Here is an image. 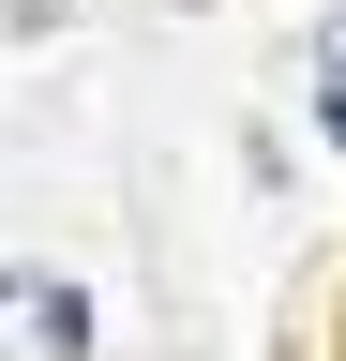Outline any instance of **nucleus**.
I'll list each match as a JSON object with an SVG mask.
<instances>
[{
	"label": "nucleus",
	"mask_w": 346,
	"mask_h": 361,
	"mask_svg": "<svg viewBox=\"0 0 346 361\" xmlns=\"http://www.w3.org/2000/svg\"><path fill=\"white\" fill-rule=\"evenodd\" d=\"M331 135H346V61H331Z\"/></svg>",
	"instance_id": "obj_1"
}]
</instances>
